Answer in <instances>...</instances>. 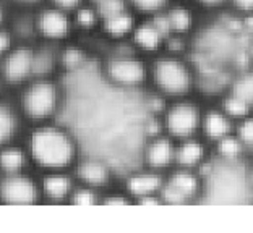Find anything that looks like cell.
<instances>
[{
	"label": "cell",
	"mask_w": 253,
	"mask_h": 233,
	"mask_svg": "<svg viewBox=\"0 0 253 233\" xmlns=\"http://www.w3.org/2000/svg\"><path fill=\"white\" fill-rule=\"evenodd\" d=\"M34 28L38 36L49 44L68 41L75 31L72 15L54 5L38 11V15L34 16Z\"/></svg>",
	"instance_id": "52a82bcc"
},
{
	"label": "cell",
	"mask_w": 253,
	"mask_h": 233,
	"mask_svg": "<svg viewBox=\"0 0 253 233\" xmlns=\"http://www.w3.org/2000/svg\"><path fill=\"white\" fill-rule=\"evenodd\" d=\"M140 16L131 8L101 20L99 33L112 42H128Z\"/></svg>",
	"instance_id": "2e32d148"
},
{
	"label": "cell",
	"mask_w": 253,
	"mask_h": 233,
	"mask_svg": "<svg viewBox=\"0 0 253 233\" xmlns=\"http://www.w3.org/2000/svg\"><path fill=\"white\" fill-rule=\"evenodd\" d=\"M72 18H73L75 30H80V31H83V33L99 31L101 15L97 13V10H96L94 5H91V3L86 2L77 11H73Z\"/></svg>",
	"instance_id": "cb8c5ba5"
},
{
	"label": "cell",
	"mask_w": 253,
	"mask_h": 233,
	"mask_svg": "<svg viewBox=\"0 0 253 233\" xmlns=\"http://www.w3.org/2000/svg\"><path fill=\"white\" fill-rule=\"evenodd\" d=\"M234 132H235V122L231 120L221 110L219 105L210 107V109L203 110L200 136L205 141H208L210 144H214L216 141L226 138L227 134H232Z\"/></svg>",
	"instance_id": "9a60e30c"
},
{
	"label": "cell",
	"mask_w": 253,
	"mask_h": 233,
	"mask_svg": "<svg viewBox=\"0 0 253 233\" xmlns=\"http://www.w3.org/2000/svg\"><path fill=\"white\" fill-rule=\"evenodd\" d=\"M229 91L253 104V71L250 70V68L242 70L237 76L232 79L231 86H229Z\"/></svg>",
	"instance_id": "f1b7e54d"
},
{
	"label": "cell",
	"mask_w": 253,
	"mask_h": 233,
	"mask_svg": "<svg viewBox=\"0 0 253 233\" xmlns=\"http://www.w3.org/2000/svg\"><path fill=\"white\" fill-rule=\"evenodd\" d=\"M39 188L25 173L5 175L0 180V201L7 206H31L38 201Z\"/></svg>",
	"instance_id": "ba28073f"
},
{
	"label": "cell",
	"mask_w": 253,
	"mask_h": 233,
	"mask_svg": "<svg viewBox=\"0 0 253 233\" xmlns=\"http://www.w3.org/2000/svg\"><path fill=\"white\" fill-rule=\"evenodd\" d=\"M172 2H192V0H172Z\"/></svg>",
	"instance_id": "f6af8a7d"
},
{
	"label": "cell",
	"mask_w": 253,
	"mask_h": 233,
	"mask_svg": "<svg viewBox=\"0 0 253 233\" xmlns=\"http://www.w3.org/2000/svg\"><path fill=\"white\" fill-rule=\"evenodd\" d=\"M60 104V89L50 78H33L21 96V109L34 122H45Z\"/></svg>",
	"instance_id": "5b68a950"
},
{
	"label": "cell",
	"mask_w": 253,
	"mask_h": 233,
	"mask_svg": "<svg viewBox=\"0 0 253 233\" xmlns=\"http://www.w3.org/2000/svg\"><path fill=\"white\" fill-rule=\"evenodd\" d=\"M235 134H237L240 141L244 143L247 151H249V154L253 152V113L250 117H247L244 120L235 123Z\"/></svg>",
	"instance_id": "4dcf8cb0"
},
{
	"label": "cell",
	"mask_w": 253,
	"mask_h": 233,
	"mask_svg": "<svg viewBox=\"0 0 253 233\" xmlns=\"http://www.w3.org/2000/svg\"><path fill=\"white\" fill-rule=\"evenodd\" d=\"M250 70H252V71H253V64H252V67H250Z\"/></svg>",
	"instance_id": "bcb514c9"
},
{
	"label": "cell",
	"mask_w": 253,
	"mask_h": 233,
	"mask_svg": "<svg viewBox=\"0 0 253 233\" xmlns=\"http://www.w3.org/2000/svg\"><path fill=\"white\" fill-rule=\"evenodd\" d=\"M88 3H91V5H97V3H101L102 0H86Z\"/></svg>",
	"instance_id": "ee69618b"
},
{
	"label": "cell",
	"mask_w": 253,
	"mask_h": 233,
	"mask_svg": "<svg viewBox=\"0 0 253 233\" xmlns=\"http://www.w3.org/2000/svg\"><path fill=\"white\" fill-rule=\"evenodd\" d=\"M94 7L97 10V13L101 15V20L107 18V16L117 15L120 11H125L130 8L126 0H102L101 3L94 5Z\"/></svg>",
	"instance_id": "1f68e13d"
},
{
	"label": "cell",
	"mask_w": 253,
	"mask_h": 233,
	"mask_svg": "<svg viewBox=\"0 0 253 233\" xmlns=\"http://www.w3.org/2000/svg\"><path fill=\"white\" fill-rule=\"evenodd\" d=\"M0 76L7 84L16 86L34 76V47L28 44L13 45L0 59Z\"/></svg>",
	"instance_id": "8992f818"
},
{
	"label": "cell",
	"mask_w": 253,
	"mask_h": 233,
	"mask_svg": "<svg viewBox=\"0 0 253 233\" xmlns=\"http://www.w3.org/2000/svg\"><path fill=\"white\" fill-rule=\"evenodd\" d=\"M41 190L47 200L60 202L63 200H70L75 185L70 175H67L63 170H55V172H47L42 178Z\"/></svg>",
	"instance_id": "ac0fdd59"
},
{
	"label": "cell",
	"mask_w": 253,
	"mask_h": 233,
	"mask_svg": "<svg viewBox=\"0 0 253 233\" xmlns=\"http://www.w3.org/2000/svg\"><path fill=\"white\" fill-rule=\"evenodd\" d=\"M149 20H151V21L154 23V26L158 28V30L161 31V34H163L164 37H168L169 34H172V30H170V23H169L168 13H166V11H161V13L153 15Z\"/></svg>",
	"instance_id": "d590c367"
},
{
	"label": "cell",
	"mask_w": 253,
	"mask_h": 233,
	"mask_svg": "<svg viewBox=\"0 0 253 233\" xmlns=\"http://www.w3.org/2000/svg\"><path fill=\"white\" fill-rule=\"evenodd\" d=\"M59 67V52L49 45L34 49V76L33 78H49L52 71Z\"/></svg>",
	"instance_id": "44dd1931"
},
{
	"label": "cell",
	"mask_w": 253,
	"mask_h": 233,
	"mask_svg": "<svg viewBox=\"0 0 253 233\" xmlns=\"http://www.w3.org/2000/svg\"><path fill=\"white\" fill-rule=\"evenodd\" d=\"M169 102L170 100L168 98H164L163 94L153 91V94L149 96L148 100H146V107H148V110L153 117H161L164 113V110L168 109Z\"/></svg>",
	"instance_id": "836d02e7"
},
{
	"label": "cell",
	"mask_w": 253,
	"mask_h": 233,
	"mask_svg": "<svg viewBox=\"0 0 253 233\" xmlns=\"http://www.w3.org/2000/svg\"><path fill=\"white\" fill-rule=\"evenodd\" d=\"M193 49V37L182 36V34H169L164 39V50L163 52L179 57H190Z\"/></svg>",
	"instance_id": "83f0119b"
},
{
	"label": "cell",
	"mask_w": 253,
	"mask_h": 233,
	"mask_svg": "<svg viewBox=\"0 0 253 233\" xmlns=\"http://www.w3.org/2000/svg\"><path fill=\"white\" fill-rule=\"evenodd\" d=\"M88 60V52L77 44H68L59 52V67L67 71L80 70Z\"/></svg>",
	"instance_id": "d4e9b609"
},
{
	"label": "cell",
	"mask_w": 253,
	"mask_h": 233,
	"mask_svg": "<svg viewBox=\"0 0 253 233\" xmlns=\"http://www.w3.org/2000/svg\"><path fill=\"white\" fill-rule=\"evenodd\" d=\"M203 110V107L192 98L170 100L168 109L161 115L164 133L175 141L198 136Z\"/></svg>",
	"instance_id": "277c9868"
},
{
	"label": "cell",
	"mask_w": 253,
	"mask_h": 233,
	"mask_svg": "<svg viewBox=\"0 0 253 233\" xmlns=\"http://www.w3.org/2000/svg\"><path fill=\"white\" fill-rule=\"evenodd\" d=\"M175 149L177 141L166 133L149 138L145 151H143L145 167L161 173H168L169 170L175 167Z\"/></svg>",
	"instance_id": "9c48e42d"
},
{
	"label": "cell",
	"mask_w": 253,
	"mask_h": 233,
	"mask_svg": "<svg viewBox=\"0 0 253 233\" xmlns=\"http://www.w3.org/2000/svg\"><path fill=\"white\" fill-rule=\"evenodd\" d=\"M229 10L239 15L253 13V0H229Z\"/></svg>",
	"instance_id": "f35d334b"
},
{
	"label": "cell",
	"mask_w": 253,
	"mask_h": 233,
	"mask_svg": "<svg viewBox=\"0 0 253 233\" xmlns=\"http://www.w3.org/2000/svg\"><path fill=\"white\" fill-rule=\"evenodd\" d=\"M166 183V173L146 168L130 173L125 180V193L131 198L133 204L145 196L161 195Z\"/></svg>",
	"instance_id": "5bb4252c"
},
{
	"label": "cell",
	"mask_w": 253,
	"mask_h": 233,
	"mask_svg": "<svg viewBox=\"0 0 253 233\" xmlns=\"http://www.w3.org/2000/svg\"><path fill=\"white\" fill-rule=\"evenodd\" d=\"M102 196L99 195V190H94L91 186H84L82 185L80 188H75L72 196H70V204L78 207H93V206H99Z\"/></svg>",
	"instance_id": "f546056e"
},
{
	"label": "cell",
	"mask_w": 253,
	"mask_h": 233,
	"mask_svg": "<svg viewBox=\"0 0 253 233\" xmlns=\"http://www.w3.org/2000/svg\"><path fill=\"white\" fill-rule=\"evenodd\" d=\"M149 83L153 91L169 100L187 99L198 86V73L190 57L161 52L149 59Z\"/></svg>",
	"instance_id": "6da1fadb"
},
{
	"label": "cell",
	"mask_w": 253,
	"mask_h": 233,
	"mask_svg": "<svg viewBox=\"0 0 253 233\" xmlns=\"http://www.w3.org/2000/svg\"><path fill=\"white\" fill-rule=\"evenodd\" d=\"M77 178L84 186H91L94 190H102L111 183L112 170L104 161L99 159H84L77 164L75 168Z\"/></svg>",
	"instance_id": "e0dca14e"
},
{
	"label": "cell",
	"mask_w": 253,
	"mask_h": 233,
	"mask_svg": "<svg viewBox=\"0 0 253 233\" xmlns=\"http://www.w3.org/2000/svg\"><path fill=\"white\" fill-rule=\"evenodd\" d=\"M102 73L111 84L124 89H138L149 83V62L146 57L130 52L109 55L102 64Z\"/></svg>",
	"instance_id": "3957f363"
},
{
	"label": "cell",
	"mask_w": 253,
	"mask_h": 233,
	"mask_svg": "<svg viewBox=\"0 0 253 233\" xmlns=\"http://www.w3.org/2000/svg\"><path fill=\"white\" fill-rule=\"evenodd\" d=\"M5 21H7V10H5L3 3L0 2V28H3Z\"/></svg>",
	"instance_id": "b9f144b4"
},
{
	"label": "cell",
	"mask_w": 253,
	"mask_h": 233,
	"mask_svg": "<svg viewBox=\"0 0 253 233\" xmlns=\"http://www.w3.org/2000/svg\"><path fill=\"white\" fill-rule=\"evenodd\" d=\"M18 128V115L13 110V107L0 102V149L11 143Z\"/></svg>",
	"instance_id": "603a6c76"
},
{
	"label": "cell",
	"mask_w": 253,
	"mask_h": 233,
	"mask_svg": "<svg viewBox=\"0 0 253 233\" xmlns=\"http://www.w3.org/2000/svg\"><path fill=\"white\" fill-rule=\"evenodd\" d=\"M216 16L217 20V28L224 33L227 34L229 37L232 39H239L240 36H244V20H242V15L235 13L232 10H222L219 11Z\"/></svg>",
	"instance_id": "484cf974"
},
{
	"label": "cell",
	"mask_w": 253,
	"mask_h": 233,
	"mask_svg": "<svg viewBox=\"0 0 253 233\" xmlns=\"http://www.w3.org/2000/svg\"><path fill=\"white\" fill-rule=\"evenodd\" d=\"M247 181H249L250 188L253 190V166L249 168V173H247Z\"/></svg>",
	"instance_id": "7bdbcfd3"
},
{
	"label": "cell",
	"mask_w": 253,
	"mask_h": 233,
	"mask_svg": "<svg viewBox=\"0 0 253 233\" xmlns=\"http://www.w3.org/2000/svg\"><path fill=\"white\" fill-rule=\"evenodd\" d=\"M174 34L193 37L200 30V20L203 13L195 7L193 2H170L166 10Z\"/></svg>",
	"instance_id": "4fadbf2b"
},
{
	"label": "cell",
	"mask_w": 253,
	"mask_h": 233,
	"mask_svg": "<svg viewBox=\"0 0 253 233\" xmlns=\"http://www.w3.org/2000/svg\"><path fill=\"white\" fill-rule=\"evenodd\" d=\"M11 2H15L20 7L30 8V7H36V5H41L44 0H11Z\"/></svg>",
	"instance_id": "60d3db41"
},
{
	"label": "cell",
	"mask_w": 253,
	"mask_h": 233,
	"mask_svg": "<svg viewBox=\"0 0 253 233\" xmlns=\"http://www.w3.org/2000/svg\"><path fill=\"white\" fill-rule=\"evenodd\" d=\"M211 149H212V156L217 161L229 164V166H237V164L244 162L247 154H249L247 147L240 141L239 136L235 134V132L232 134H227L226 138L216 141L214 144H211Z\"/></svg>",
	"instance_id": "d6986e66"
},
{
	"label": "cell",
	"mask_w": 253,
	"mask_h": 233,
	"mask_svg": "<svg viewBox=\"0 0 253 233\" xmlns=\"http://www.w3.org/2000/svg\"><path fill=\"white\" fill-rule=\"evenodd\" d=\"M78 147L73 136L60 127L44 125L30 136L31 161L47 172L65 170L77 162Z\"/></svg>",
	"instance_id": "7a4b0ae2"
},
{
	"label": "cell",
	"mask_w": 253,
	"mask_h": 233,
	"mask_svg": "<svg viewBox=\"0 0 253 233\" xmlns=\"http://www.w3.org/2000/svg\"><path fill=\"white\" fill-rule=\"evenodd\" d=\"M242 20H244V34L253 39V13L242 15Z\"/></svg>",
	"instance_id": "ab89813d"
},
{
	"label": "cell",
	"mask_w": 253,
	"mask_h": 233,
	"mask_svg": "<svg viewBox=\"0 0 253 233\" xmlns=\"http://www.w3.org/2000/svg\"><path fill=\"white\" fill-rule=\"evenodd\" d=\"M166 183L179 193L187 204H192L201 198L205 190V178L200 170L174 167L166 173Z\"/></svg>",
	"instance_id": "7c38bea8"
},
{
	"label": "cell",
	"mask_w": 253,
	"mask_h": 233,
	"mask_svg": "<svg viewBox=\"0 0 253 233\" xmlns=\"http://www.w3.org/2000/svg\"><path fill=\"white\" fill-rule=\"evenodd\" d=\"M26 167L25 151L15 146H5L0 149V170L3 175L21 173Z\"/></svg>",
	"instance_id": "7402d4cb"
},
{
	"label": "cell",
	"mask_w": 253,
	"mask_h": 233,
	"mask_svg": "<svg viewBox=\"0 0 253 233\" xmlns=\"http://www.w3.org/2000/svg\"><path fill=\"white\" fill-rule=\"evenodd\" d=\"M13 33L8 31L7 28H0V59L8 52V50L13 47Z\"/></svg>",
	"instance_id": "74e56055"
},
{
	"label": "cell",
	"mask_w": 253,
	"mask_h": 233,
	"mask_svg": "<svg viewBox=\"0 0 253 233\" xmlns=\"http://www.w3.org/2000/svg\"><path fill=\"white\" fill-rule=\"evenodd\" d=\"M203 15H217L229 7V0H192Z\"/></svg>",
	"instance_id": "d6a6232c"
},
{
	"label": "cell",
	"mask_w": 253,
	"mask_h": 233,
	"mask_svg": "<svg viewBox=\"0 0 253 233\" xmlns=\"http://www.w3.org/2000/svg\"><path fill=\"white\" fill-rule=\"evenodd\" d=\"M212 154L211 144L205 141L201 136H193L182 141H177L175 149V167L190 168V170H201L210 161Z\"/></svg>",
	"instance_id": "8fae6325"
},
{
	"label": "cell",
	"mask_w": 253,
	"mask_h": 233,
	"mask_svg": "<svg viewBox=\"0 0 253 233\" xmlns=\"http://www.w3.org/2000/svg\"><path fill=\"white\" fill-rule=\"evenodd\" d=\"M164 36L161 31L154 26V23L149 18H140L136 23L133 33L128 39V44L136 54L143 57H153L159 55L164 50Z\"/></svg>",
	"instance_id": "30bf717a"
},
{
	"label": "cell",
	"mask_w": 253,
	"mask_h": 233,
	"mask_svg": "<svg viewBox=\"0 0 253 233\" xmlns=\"http://www.w3.org/2000/svg\"><path fill=\"white\" fill-rule=\"evenodd\" d=\"M126 2L140 18H151L153 15L168 10L172 0H126Z\"/></svg>",
	"instance_id": "4316f807"
},
{
	"label": "cell",
	"mask_w": 253,
	"mask_h": 233,
	"mask_svg": "<svg viewBox=\"0 0 253 233\" xmlns=\"http://www.w3.org/2000/svg\"><path fill=\"white\" fill-rule=\"evenodd\" d=\"M101 204H104V206H130V204H133V201L126 193H114V195L102 196Z\"/></svg>",
	"instance_id": "e575fe53"
},
{
	"label": "cell",
	"mask_w": 253,
	"mask_h": 233,
	"mask_svg": "<svg viewBox=\"0 0 253 233\" xmlns=\"http://www.w3.org/2000/svg\"><path fill=\"white\" fill-rule=\"evenodd\" d=\"M217 105H219L221 110L226 113L231 120H234L235 123L244 120V118H247V117H250L253 113V104H252V102L245 100L244 98H240V96L231 93L229 89L219 98Z\"/></svg>",
	"instance_id": "ffe728a7"
},
{
	"label": "cell",
	"mask_w": 253,
	"mask_h": 233,
	"mask_svg": "<svg viewBox=\"0 0 253 233\" xmlns=\"http://www.w3.org/2000/svg\"><path fill=\"white\" fill-rule=\"evenodd\" d=\"M84 3H86V0H50V5H54V7L67 11V13H70V15Z\"/></svg>",
	"instance_id": "8d00e7d4"
}]
</instances>
